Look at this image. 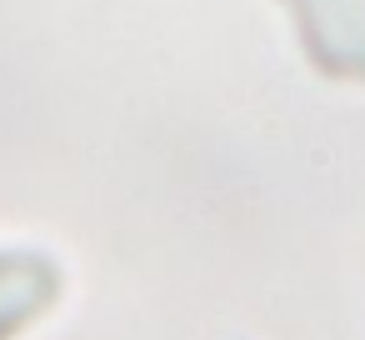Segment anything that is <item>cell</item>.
Here are the masks:
<instances>
[{"mask_svg": "<svg viewBox=\"0 0 365 340\" xmlns=\"http://www.w3.org/2000/svg\"><path fill=\"white\" fill-rule=\"evenodd\" d=\"M31 285H36V265L31 260H0V335L31 310V300H36Z\"/></svg>", "mask_w": 365, "mask_h": 340, "instance_id": "obj_1", "label": "cell"}]
</instances>
